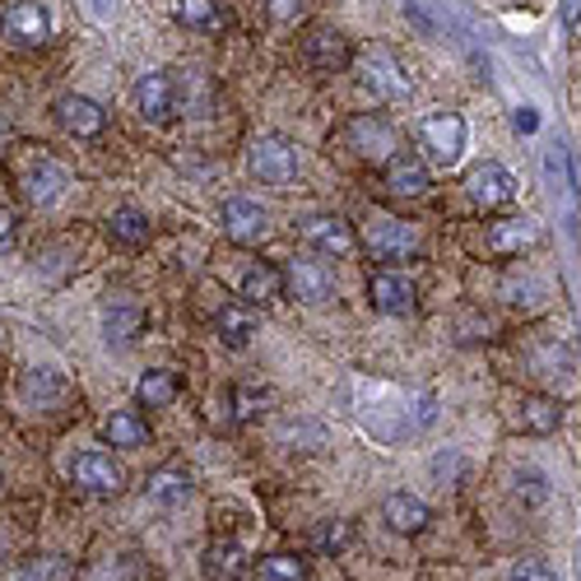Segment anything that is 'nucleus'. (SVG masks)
<instances>
[{"label":"nucleus","instance_id":"nucleus-1","mask_svg":"<svg viewBox=\"0 0 581 581\" xmlns=\"http://www.w3.org/2000/svg\"><path fill=\"white\" fill-rule=\"evenodd\" d=\"M354 75H358V84L373 93L377 103H405L414 93V80L405 75V66H400V56L386 47V43H367V47H358L354 52Z\"/></svg>","mask_w":581,"mask_h":581},{"label":"nucleus","instance_id":"nucleus-2","mask_svg":"<svg viewBox=\"0 0 581 581\" xmlns=\"http://www.w3.org/2000/svg\"><path fill=\"white\" fill-rule=\"evenodd\" d=\"M344 145L354 149L363 163H377V168L391 163L396 149H400L396 126L386 122V116H354V122L344 126Z\"/></svg>","mask_w":581,"mask_h":581},{"label":"nucleus","instance_id":"nucleus-3","mask_svg":"<svg viewBox=\"0 0 581 581\" xmlns=\"http://www.w3.org/2000/svg\"><path fill=\"white\" fill-rule=\"evenodd\" d=\"M251 172L265 182V186H294L298 178V149L284 140V135H261L251 140Z\"/></svg>","mask_w":581,"mask_h":581},{"label":"nucleus","instance_id":"nucleus-4","mask_svg":"<svg viewBox=\"0 0 581 581\" xmlns=\"http://www.w3.org/2000/svg\"><path fill=\"white\" fill-rule=\"evenodd\" d=\"M419 140H423V149H429L433 163L456 168L460 153H465V116L460 112H433V116H423Z\"/></svg>","mask_w":581,"mask_h":581},{"label":"nucleus","instance_id":"nucleus-5","mask_svg":"<svg viewBox=\"0 0 581 581\" xmlns=\"http://www.w3.org/2000/svg\"><path fill=\"white\" fill-rule=\"evenodd\" d=\"M363 242L377 261H410L414 247H419V232L396 215H373L363 224Z\"/></svg>","mask_w":581,"mask_h":581},{"label":"nucleus","instance_id":"nucleus-6","mask_svg":"<svg viewBox=\"0 0 581 581\" xmlns=\"http://www.w3.org/2000/svg\"><path fill=\"white\" fill-rule=\"evenodd\" d=\"M70 479L80 483L84 493H93V498H116V493H122V483H126V470L107 452H80L70 460Z\"/></svg>","mask_w":581,"mask_h":581},{"label":"nucleus","instance_id":"nucleus-7","mask_svg":"<svg viewBox=\"0 0 581 581\" xmlns=\"http://www.w3.org/2000/svg\"><path fill=\"white\" fill-rule=\"evenodd\" d=\"M284 294L307 307H321L335 298V275L321 261H288L284 265Z\"/></svg>","mask_w":581,"mask_h":581},{"label":"nucleus","instance_id":"nucleus-8","mask_svg":"<svg viewBox=\"0 0 581 581\" xmlns=\"http://www.w3.org/2000/svg\"><path fill=\"white\" fill-rule=\"evenodd\" d=\"M303 56H307V66L321 70V75H335L344 70L349 61H354V47H349V37L331 24H312L303 37Z\"/></svg>","mask_w":581,"mask_h":581},{"label":"nucleus","instance_id":"nucleus-9","mask_svg":"<svg viewBox=\"0 0 581 581\" xmlns=\"http://www.w3.org/2000/svg\"><path fill=\"white\" fill-rule=\"evenodd\" d=\"M465 191H470V201L483 215H493V209H508L516 201V178L502 163H479L470 172V182H465Z\"/></svg>","mask_w":581,"mask_h":581},{"label":"nucleus","instance_id":"nucleus-10","mask_svg":"<svg viewBox=\"0 0 581 581\" xmlns=\"http://www.w3.org/2000/svg\"><path fill=\"white\" fill-rule=\"evenodd\" d=\"M367 298H373V307L386 317H410L419 303V288L410 275H400V270H377V275L367 280Z\"/></svg>","mask_w":581,"mask_h":581},{"label":"nucleus","instance_id":"nucleus-11","mask_svg":"<svg viewBox=\"0 0 581 581\" xmlns=\"http://www.w3.org/2000/svg\"><path fill=\"white\" fill-rule=\"evenodd\" d=\"M5 37H14L19 47H47L52 43V14L37 0H14L5 10Z\"/></svg>","mask_w":581,"mask_h":581},{"label":"nucleus","instance_id":"nucleus-12","mask_svg":"<svg viewBox=\"0 0 581 581\" xmlns=\"http://www.w3.org/2000/svg\"><path fill=\"white\" fill-rule=\"evenodd\" d=\"M298 232H303V242H307V247H317V251H321V257H349V251L358 247L354 228H349L340 215H312V219H303V224H298Z\"/></svg>","mask_w":581,"mask_h":581},{"label":"nucleus","instance_id":"nucleus-13","mask_svg":"<svg viewBox=\"0 0 581 581\" xmlns=\"http://www.w3.org/2000/svg\"><path fill=\"white\" fill-rule=\"evenodd\" d=\"M135 107H140L145 122H168L178 112V84H172L168 70H153V75H140L135 84Z\"/></svg>","mask_w":581,"mask_h":581},{"label":"nucleus","instance_id":"nucleus-14","mask_svg":"<svg viewBox=\"0 0 581 581\" xmlns=\"http://www.w3.org/2000/svg\"><path fill=\"white\" fill-rule=\"evenodd\" d=\"M56 116H61V126L70 135H80V140H99V135L107 130V112L93 99H80V93H70V99L56 103Z\"/></svg>","mask_w":581,"mask_h":581},{"label":"nucleus","instance_id":"nucleus-15","mask_svg":"<svg viewBox=\"0 0 581 581\" xmlns=\"http://www.w3.org/2000/svg\"><path fill=\"white\" fill-rule=\"evenodd\" d=\"M545 232H539L535 219H493L489 224V251H498V257H521V251H531Z\"/></svg>","mask_w":581,"mask_h":581},{"label":"nucleus","instance_id":"nucleus-16","mask_svg":"<svg viewBox=\"0 0 581 581\" xmlns=\"http://www.w3.org/2000/svg\"><path fill=\"white\" fill-rule=\"evenodd\" d=\"M224 232L232 242H261L265 232H270V219H265V209L257 201H242V196H232L224 205Z\"/></svg>","mask_w":581,"mask_h":581},{"label":"nucleus","instance_id":"nucleus-17","mask_svg":"<svg viewBox=\"0 0 581 581\" xmlns=\"http://www.w3.org/2000/svg\"><path fill=\"white\" fill-rule=\"evenodd\" d=\"M512 423H516L521 433L545 437V433H554L558 423H563V405H558V400H549V396H521V400H516V414H512Z\"/></svg>","mask_w":581,"mask_h":581},{"label":"nucleus","instance_id":"nucleus-18","mask_svg":"<svg viewBox=\"0 0 581 581\" xmlns=\"http://www.w3.org/2000/svg\"><path fill=\"white\" fill-rule=\"evenodd\" d=\"M386 186H391L396 196H423V191L433 186L429 163H423L419 153H396V159L386 163Z\"/></svg>","mask_w":581,"mask_h":581},{"label":"nucleus","instance_id":"nucleus-19","mask_svg":"<svg viewBox=\"0 0 581 581\" xmlns=\"http://www.w3.org/2000/svg\"><path fill=\"white\" fill-rule=\"evenodd\" d=\"M140 326H145V312H140V303H130L126 294H116L107 307H103V331L112 344H135V335H140Z\"/></svg>","mask_w":581,"mask_h":581},{"label":"nucleus","instance_id":"nucleus-20","mask_svg":"<svg viewBox=\"0 0 581 581\" xmlns=\"http://www.w3.org/2000/svg\"><path fill=\"white\" fill-rule=\"evenodd\" d=\"M172 19L196 33H224L228 29V10L219 0H172Z\"/></svg>","mask_w":581,"mask_h":581},{"label":"nucleus","instance_id":"nucleus-21","mask_svg":"<svg viewBox=\"0 0 581 581\" xmlns=\"http://www.w3.org/2000/svg\"><path fill=\"white\" fill-rule=\"evenodd\" d=\"M275 298H284V270H275V265H251L247 275H242V303L247 307H265V303H275Z\"/></svg>","mask_w":581,"mask_h":581},{"label":"nucleus","instance_id":"nucleus-22","mask_svg":"<svg viewBox=\"0 0 581 581\" xmlns=\"http://www.w3.org/2000/svg\"><path fill=\"white\" fill-rule=\"evenodd\" d=\"M66 186H70V178H66V168H56L52 159H37V168L29 172V201L33 205H56V201H61L66 196Z\"/></svg>","mask_w":581,"mask_h":581},{"label":"nucleus","instance_id":"nucleus-23","mask_svg":"<svg viewBox=\"0 0 581 581\" xmlns=\"http://www.w3.org/2000/svg\"><path fill=\"white\" fill-rule=\"evenodd\" d=\"M381 516H386V526L400 531V535H419L423 526H429V508H423L419 498H410V493H391V498H386Z\"/></svg>","mask_w":581,"mask_h":581},{"label":"nucleus","instance_id":"nucleus-24","mask_svg":"<svg viewBox=\"0 0 581 581\" xmlns=\"http://www.w3.org/2000/svg\"><path fill=\"white\" fill-rule=\"evenodd\" d=\"M103 437L112 442V447H145V442H149V423L135 410H116V414L103 419Z\"/></svg>","mask_w":581,"mask_h":581},{"label":"nucleus","instance_id":"nucleus-25","mask_svg":"<svg viewBox=\"0 0 581 581\" xmlns=\"http://www.w3.org/2000/svg\"><path fill=\"white\" fill-rule=\"evenodd\" d=\"M219 335H224L232 349H242L251 335H257V312H251L247 303H224V307H219Z\"/></svg>","mask_w":581,"mask_h":581},{"label":"nucleus","instance_id":"nucleus-26","mask_svg":"<svg viewBox=\"0 0 581 581\" xmlns=\"http://www.w3.org/2000/svg\"><path fill=\"white\" fill-rule=\"evenodd\" d=\"M135 400L149 405V410H168V405L178 400V377H172L168 367H153V373H145L140 386H135Z\"/></svg>","mask_w":581,"mask_h":581},{"label":"nucleus","instance_id":"nucleus-27","mask_svg":"<svg viewBox=\"0 0 581 581\" xmlns=\"http://www.w3.org/2000/svg\"><path fill=\"white\" fill-rule=\"evenodd\" d=\"M145 493L153 498V502H186L191 498V475L186 470H178V465H168V470H153L149 475V483H145Z\"/></svg>","mask_w":581,"mask_h":581},{"label":"nucleus","instance_id":"nucleus-28","mask_svg":"<svg viewBox=\"0 0 581 581\" xmlns=\"http://www.w3.org/2000/svg\"><path fill=\"white\" fill-rule=\"evenodd\" d=\"M107 232H112V242H122V247H145L153 238V224L140 215V209H116L107 219Z\"/></svg>","mask_w":581,"mask_h":581},{"label":"nucleus","instance_id":"nucleus-29","mask_svg":"<svg viewBox=\"0 0 581 581\" xmlns=\"http://www.w3.org/2000/svg\"><path fill=\"white\" fill-rule=\"evenodd\" d=\"M242 549L238 545H209V554H205V572H209V581H238L242 577Z\"/></svg>","mask_w":581,"mask_h":581},{"label":"nucleus","instance_id":"nucleus-30","mask_svg":"<svg viewBox=\"0 0 581 581\" xmlns=\"http://www.w3.org/2000/svg\"><path fill=\"white\" fill-rule=\"evenodd\" d=\"M307 568H303V558L294 554H270L261 558V568H257V581H303Z\"/></svg>","mask_w":581,"mask_h":581},{"label":"nucleus","instance_id":"nucleus-31","mask_svg":"<svg viewBox=\"0 0 581 581\" xmlns=\"http://www.w3.org/2000/svg\"><path fill=\"white\" fill-rule=\"evenodd\" d=\"M24 396L37 400V405H52L56 396H66V381L56 377V373H47V367H37V373L24 377Z\"/></svg>","mask_w":581,"mask_h":581},{"label":"nucleus","instance_id":"nucleus-32","mask_svg":"<svg viewBox=\"0 0 581 581\" xmlns=\"http://www.w3.org/2000/svg\"><path fill=\"white\" fill-rule=\"evenodd\" d=\"M265 400H270L265 386H242V391L232 396V410H238V419H257Z\"/></svg>","mask_w":581,"mask_h":581},{"label":"nucleus","instance_id":"nucleus-33","mask_svg":"<svg viewBox=\"0 0 581 581\" xmlns=\"http://www.w3.org/2000/svg\"><path fill=\"white\" fill-rule=\"evenodd\" d=\"M66 577H70V568L61 563V558H37L24 581H66Z\"/></svg>","mask_w":581,"mask_h":581},{"label":"nucleus","instance_id":"nucleus-34","mask_svg":"<svg viewBox=\"0 0 581 581\" xmlns=\"http://www.w3.org/2000/svg\"><path fill=\"white\" fill-rule=\"evenodd\" d=\"M303 10H307L303 0H265V14L275 19V24H298Z\"/></svg>","mask_w":581,"mask_h":581},{"label":"nucleus","instance_id":"nucleus-35","mask_svg":"<svg viewBox=\"0 0 581 581\" xmlns=\"http://www.w3.org/2000/svg\"><path fill=\"white\" fill-rule=\"evenodd\" d=\"M512 581H554V572L539 563V558H521L516 572H512Z\"/></svg>","mask_w":581,"mask_h":581},{"label":"nucleus","instance_id":"nucleus-36","mask_svg":"<svg viewBox=\"0 0 581 581\" xmlns=\"http://www.w3.org/2000/svg\"><path fill=\"white\" fill-rule=\"evenodd\" d=\"M317 545H321V549H344V545H349V526H344V521H331V526H321Z\"/></svg>","mask_w":581,"mask_h":581},{"label":"nucleus","instance_id":"nucleus-37","mask_svg":"<svg viewBox=\"0 0 581 581\" xmlns=\"http://www.w3.org/2000/svg\"><path fill=\"white\" fill-rule=\"evenodd\" d=\"M10 242H14V209L0 205V247H10Z\"/></svg>","mask_w":581,"mask_h":581},{"label":"nucleus","instance_id":"nucleus-38","mask_svg":"<svg viewBox=\"0 0 581 581\" xmlns=\"http://www.w3.org/2000/svg\"><path fill=\"white\" fill-rule=\"evenodd\" d=\"M563 24H568V29L581 24V0H563Z\"/></svg>","mask_w":581,"mask_h":581},{"label":"nucleus","instance_id":"nucleus-39","mask_svg":"<svg viewBox=\"0 0 581 581\" xmlns=\"http://www.w3.org/2000/svg\"><path fill=\"white\" fill-rule=\"evenodd\" d=\"M535 126H539L535 112H521V116H516V130H535Z\"/></svg>","mask_w":581,"mask_h":581}]
</instances>
